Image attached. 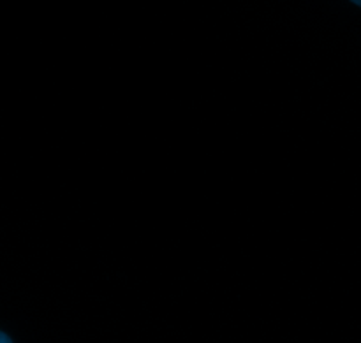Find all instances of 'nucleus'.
I'll list each match as a JSON object with an SVG mask.
<instances>
[{"instance_id": "nucleus-1", "label": "nucleus", "mask_w": 361, "mask_h": 343, "mask_svg": "<svg viewBox=\"0 0 361 343\" xmlns=\"http://www.w3.org/2000/svg\"><path fill=\"white\" fill-rule=\"evenodd\" d=\"M353 4H356V6H360L361 7V0H351Z\"/></svg>"}]
</instances>
